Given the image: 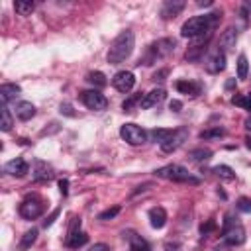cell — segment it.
Wrapping results in <instances>:
<instances>
[{
  "label": "cell",
  "instance_id": "obj_1",
  "mask_svg": "<svg viewBox=\"0 0 251 251\" xmlns=\"http://www.w3.org/2000/svg\"><path fill=\"white\" fill-rule=\"evenodd\" d=\"M220 18H222V12H212V14H204V16H194V18H190V20H186V22L182 24L180 35L194 39V37H198V35H202V33H206V31H214V27H216V24L220 22Z\"/></svg>",
  "mask_w": 251,
  "mask_h": 251
},
{
  "label": "cell",
  "instance_id": "obj_2",
  "mask_svg": "<svg viewBox=\"0 0 251 251\" xmlns=\"http://www.w3.org/2000/svg\"><path fill=\"white\" fill-rule=\"evenodd\" d=\"M133 45H135V35L131 29H124L118 33V37L110 43V49H108V63L110 65H120L124 63L131 51H133Z\"/></svg>",
  "mask_w": 251,
  "mask_h": 251
},
{
  "label": "cell",
  "instance_id": "obj_3",
  "mask_svg": "<svg viewBox=\"0 0 251 251\" xmlns=\"http://www.w3.org/2000/svg\"><path fill=\"white\" fill-rule=\"evenodd\" d=\"M175 47H176V39H173V37L157 39V41H153V43L147 47L143 59H139L137 65H141V63H143V65H155L157 61L169 57V55L175 51Z\"/></svg>",
  "mask_w": 251,
  "mask_h": 251
},
{
  "label": "cell",
  "instance_id": "obj_4",
  "mask_svg": "<svg viewBox=\"0 0 251 251\" xmlns=\"http://www.w3.org/2000/svg\"><path fill=\"white\" fill-rule=\"evenodd\" d=\"M155 176L167 178V180H173V182H184V184H198L200 182V178L190 175L188 169H184L182 165H165V167L155 171Z\"/></svg>",
  "mask_w": 251,
  "mask_h": 251
},
{
  "label": "cell",
  "instance_id": "obj_5",
  "mask_svg": "<svg viewBox=\"0 0 251 251\" xmlns=\"http://www.w3.org/2000/svg\"><path fill=\"white\" fill-rule=\"evenodd\" d=\"M222 235H224V241H226L227 245H231V247L245 243V229H243V226L231 222V216H229V214L226 216V226H224Z\"/></svg>",
  "mask_w": 251,
  "mask_h": 251
},
{
  "label": "cell",
  "instance_id": "obj_6",
  "mask_svg": "<svg viewBox=\"0 0 251 251\" xmlns=\"http://www.w3.org/2000/svg\"><path fill=\"white\" fill-rule=\"evenodd\" d=\"M18 210H20V216L24 220H35V218H39L43 214V200L37 194L25 196Z\"/></svg>",
  "mask_w": 251,
  "mask_h": 251
},
{
  "label": "cell",
  "instance_id": "obj_7",
  "mask_svg": "<svg viewBox=\"0 0 251 251\" xmlns=\"http://www.w3.org/2000/svg\"><path fill=\"white\" fill-rule=\"evenodd\" d=\"M120 135H122V139L126 141V143H129V145H143L145 143V139H147V133H145V129L143 127H139L137 124H124L122 127H120Z\"/></svg>",
  "mask_w": 251,
  "mask_h": 251
},
{
  "label": "cell",
  "instance_id": "obj_8",
  "mask_svg": "<svg viewBox=\"0 0 251 251\" xmlns=\"http://www.w3.org/2000/svg\"><path fill=\"white\" fill-rule=\"evenodd\" d=\"M80 102L88 110H106L108 108V100L100 90H84V92H80Z\"/></svg>",
  "mask_w": 251,
  "mask_h": 251
},
{
  "label": "cell",
  "instance_id": "obj_9",
  "mask_svg": "<svg viewBox=\"0 0 251 251\" xmlns=\"http://www.w3.org/2000/svg\"><path fill=\"white\" fill-rule=\"evenodd\" d=\"M186 137H188V131H186L184 127L173 129L171 135L161 143V151H163V153H173V151H176V149L186 141Z\"/></svg>",
  "mask_w": 251,
  "mask_h": 251
},
{
  "label": "cell",
  "instance_id": "obj_10",
  "mask_svg": "<svg viewBox=\"0 0 251 251\" xmlns=\"http://www.w3.org/2000/svg\"><path fill=\"white\" fill-rule=\"evenodd\" d=\"M112 86L118 90V92H129L133 86H135V76L131 71H118L114 76H112Z\"/></svg>",
  "mask_w": 251,
  "mask_h": 251
},
{
  "label": "cell",
  "instance_id": "obj_11",
  "mask_svg": "<svg viewBox=\"0 0 251 251\" xmlns=\"http://www.w3.org/2000/svg\"><path fill=\"white\" fill-rule=\"evenodd\" d=\"M226 69V53L224 51H216V53H212L210 57H208V61H206V71L210 73V75H218V73H222Z\"/></svg>",
  "mask_w": 251,
  "mask_h": 251
},
{
  "label": "cell",
  "instance_id": "obj_12",
  "mask_svg": "<svg viewBox=\"0 0 251 251\" xmlns=\"http://www.w3.org/2000/svg\"><path fill=\"white\" fill-rule=\"evenodd\" d=\"M184 6H186L184 0H167V2L163 4V8H161V16H163L165 20L176 18V16L184 10Z\"/></svg>",
  "mask_w": 251,
  "mask_h": 251
},
{
  "label": "cell",
  "instance_id": "obj_13",
  "mask_svg": "<svg viewBox=\"0 0 251 251\" xmlns=\"http://www.w3.org/2000/svg\"><path fill=\"white\" fill-rule=\"evenodd\" d=\"M4 171H6L8 175H12V176H24V175L29 171V165H27L22 157H16V159H12V161H8V163L4 165Z\"/></svg>",
  "mask_w": 251,
  "mask_h": 251
},
{
  "label": "cell",
  "instance_id": "obj_14",
  "mask_svg": "<svg viewBox=\"0 0 251 251\" xmlns=\"http://www.w3.org/2000/svg\"><path fill=\"white\" fill-rule=\"evenodd\" d=\"M237 43V29L235 27H227L222 35H220V51H231Z\"/></svg>",
  "mask_w": 251,
  "mask_h": 251
},
{
  "label": "cell",
  "instance_id": "obj_15",
  "mask_svg": "<svg viewBox=\"0 0 251 251\" xmlns=\"http://www.w3.org/2000/svg\"><path fill=\"white\" fill-rule=\"evenodd\" d=\"M149 224H151V227H155V229L165 227V224H167V212H165V208H161V206L151 208V210H149Z\"/></svg>",
  "mask_w": 251,
  "mask_h": 251
},
{
  "label": "cell",
  "instance_id": "obj_16",
  "mask_svg": "<svg viewBox=\"0 0 251 251\" xmlns=\"http://www.w3.org/2000/svg\"><path fill=\"white\" fill-rule=\"evenodd\" d=\"M165 90L163 88H153L151 92H147L145 96H143V100H141V108H153V106H157L159 102H163L165 100Z\"/></svg>",
  "mask_w": 251,
  "mask_h": 251
},
{
  "label": "cell",
  "instance_id": "obj_17",
  "mask_svg": "<svg viewBox=\"0 0 251 251\" xmlns=\"http://www.w3.org/2000/svg\"><path fill=\"white\" fill-rule=\"evenodd\" d=\"M14 110H16V116H18L20 120H24V122H27V120H31V118L35 116V106H33L31 102H27V100L18 102Z\"/></svg>",
  "mask_w": 251,
  "mask_h": 251
},
{
  "label": "cell",
  "instance_id": "obj_18",
  "mask_svg": "<svg viewBox=\"0 0 251 251\" xmlns=\"http://www.w3.org/2000/svg\"><path fill=\"white\" fill-rule=\"evenodd\" d=\"M20 92H22V88H20L18 84H14V82L2 84V86H0V100H2V104H8L10 100H14Z\"/></svg>",
  "mask_w": 251,
  "mask_h": 251
},
{
  "label": "cell",
  "instance_id": "obj_19",
  "mask_svg": "<svg viewBox=\"0 0 251 251\" xmlns=\"http://www.w3.org/2000/svg\"><path fill=\"white\" fill-rule=\"evenodd\" d=\"M124 237L129 239V251H151L149 243L141 235H135L133 231H127V233H124Z\"/></svg>",
  "mask_w": 251,
  "mask_h": 251
},
{
  "label": "cell",
  "instance_id": "obj_20",
  "mask_svg": "<svg viewBox=\"0 0 251 251\" xmlns=\"http://www.w3.org/2000/svg\"><path fill=\"white\" fill-rule=\"evenodd\" d=\"M200 84L198 82H190V80H178L176 82V90L180 94H188V96H198L200 94Z\"/></svg>",
  "mask_w": 251,
  "mask_h": 251
},
{
  "label": "cell",
  "instance_id": "obj_21",
  "mask_svg": "<svg viewBox=\"0 0 251 251\" xmlns=\"http://www.w3.org/2000/svg\"><path fill=\"white\" fill-rule=\"evenodd\" d=\"M35 239H37V229L35 227H31V229H27L24 235H22V239H20V251H25V249H29L33 243H35Z\"/></svg>",
  "mask_w": 251,
  "mask_h": 251
},
{
  "label": "cell",
  "instance_id": "obj_22",
  "mask_svg": "<svg viewBox=\"0 0 251 251\" xmlns=\"http://www.w3.org/2000/svg\"><path fill=\"white\" fill-rule=\"evenodd\" d=\"M86 241H88V235H86L84 231H76V233H73V235L67 237V247L78 249V247H82Z\"/></svg>",
  "mask_w": 251,
  "mask_h": 251
},
{
  "label": "cell",
  "instance_id": "obj_23",
  "mask_svg": "<svg viewBox=\"0 0 251 251\" xmlns=\"http://www.w3.org/2000/svg\"><path fill=\"white\" fill-rule=\"evenodd\" d=\"M51 167L47 165V163H43V161H37L35 163V180H49L51 178Z\"/></svg>",
  "mask_w": 251,
  "mask_h": 251
},
{
  "label": "cell",
  "instance_id": "obj_24",
  "mask_svg": "<svg viewBox=\"0 0 251 251\" xmlns=\"http://www.w3.org/2000/svg\"><path fill=\"white\" fill-rule=\"evenodd\" d=\"M86 80H88L92 86H96V88H104V86L108 84L104 73H100V71H90V73L86 75Z\"/></svg>",
  "mask_w": 251,
  "mask_h": 251
},
{
  "label": "cell",
  "instance_id": "obj_25",
  "mask_svg": "<svg viewBox=\"0 0 251 251\" xmlns=\"http://www.w3.org/2000/svg\"><path fill=\"white\" fill-rule=\"evenodd\" d=\"M212 173H214L216 176L224 178V180H233V178H235L233 169H231V167H227V165H216V167L212 169Z\"/></svg>",
  "mask_w": 251,
  "mask_h": 251
},
{
  "label": "cell",
  "instance_id": "obj_26",
  "mask_svg": "<svg viewBox=\"0 0 251 251\" xmlns=\"http://www.w3.org/2000/svg\"><path fill=\"white\" fill-rule=\"evenodd\" d=\"M33 8H35V4L31 0H18V2H14V10L20 16H29L33 12Z\"/></svg>",
  "mask_w": 251,
  "mask_h": 251
},
{
  "label": "cell",
  "instance_id": "obj_27",
  "mask_svg": "<svg viewBox=\"0 0 251 251\" xmlns=\"http://www.w3.org/2000/svg\"><path fill=\"white\" fill-rule=\"evenodd\" d=\"M188 157H190L192 161H196V163H202V161H208V159L212 157V151H210V149H204V147H198V149H192V151L188 153Z\"/></svg>",
  "mask_w": 251,
  "mask_h": 251
},
{
  "label": "cell",
  "instance_id": "obj_28",
  "mask_svg": "<svg viewBox=\"0 0 251 251\" xmlns=\"http://www.w3.org/2000/svg\"><path fill=\"white\" fill-rule=\"evenodd\" d=\"M0 114H2V122H0L2 131H10L12 126H14V120H12V114H10V110H8L6 104H2V112Z\"/></svg>",
  "mask_w": 251,
  "mask_h": 251
},
{
  "label": "cell",
  "instance_id": "obj_29",
  "mask_svg": "<svg viewBox=\"0 0 251 251\" xmlns=\"http://www.w3.org/2000/svg\"><path fill=\"white\" fill-rule=\"evenodd\" d=\"M143 96H145V94H141V92H137V94H131L127 100H124L122 108H124L126 112H131L135 104H139V106H141V100H143Z\"/></svg>",
  "mask_w": 251,
  "mask_h": 251
},
{
  "label": "cell",
  "instance_id": "obj_30",
  "mask_svg": "<svg viewBox=\"0 0 251 251\" xmlns=\"http://www.w3.org/2000/svg\"><path fill=\"white\" fill-rule=\"evenodd\" d=\"M247 71H249V63L245 55L237 57V78H247Z\"/></svg>",
  "mask_w": 251,
  "mask_h": 251
},
{
  "label": "cell",
  "instance_id": "obj_31",
  "mask_svg": "<svg viewBox=\"0 0 251 251\" xmlns=\"http://www.w3.org/2000/svg\"><path fill=\"white\" fill-rule=\"evenodd\" d=\"M231 102H233L235 106H241V108H245V110H251V92H247V94H239V96H233V98H231Z\"/></svg>",
  "mask_w": 251,
  "mask_h": 251
},
{
  "label": "cell",
  "instance_id": "obj_32",
  "mask_svg": "<svg viewBox=\"0 0 251 251\" xmlns=\"http://www.w3.org/2000/svg\"><path fill=\"white\" fill-rule=\"evenodd\" d=\"M222 135H226L224 127H212V129L200 131V139H212V137H222Z\"/></svg>",
  "mask_w": 251,
  "mask_h": 251
},
{
  "label": "cell",
  "instance_id": "obj_33",
  "mask_svg": "<svg viewBox=\"0 0 251 251\" xmlns=\"http://www.w3.org/2000/svg\"><path fill=\"white\" fill-rule=\"evenodd\" d=\"M118 214H120V206H112V208H106L104 212H100V214H98V220L106 222V220H112V218H116Z\"/></svg>",
  "mask_w": 251,
  "mask_h": 251
},
{
  "label": "cell",
  "instance_id": "obj_34",
  "mask_svg": "<svg viewBox=\"0 0 251 251\" xmlns=\"http://www.w3.org/2000/svg\"><path fill=\"white\" fill-rule=\"evenodd\" d=\"M171 131H173V129H153V131H151V135H153V139H155V141H159V145H161V143L171 135Z\"/></svg>",
  "mask_w": 251,
  "mask_h": 251
},
{
  "label": "cell",
  "instance_id": "obj_35",
  "mask_svg": "<svg viewBox=\"0 0 251 251\" xmlns=\"http://www.w3.org/2000/svg\"><path fill=\"white\" fill-rule=\"evenodd\" d=\"M235 206H237L239 212H245V214H247V212H251V198H249V196H241Z\"/></svg>",
  "mask_w": 251,
  "mask_h": 251
},
{
  "label": "cell",
  "instance_id": "obj_36",
  "mask_svg": "<svg viewBox=\"0 0 251 251\" xmlns=\"http://www.w3.org/2000/svg\"><path fill=\"white\" fill-rule=\"evenodd\" d=\"M76 231H80V218H73L71 220V226H69V235H73V233H76ZM67 235V237H69Z\"/></svg>",
  "mask_w": 251,
  "mask_h": 251
},
{
  "label": "cell",
  "instance_id": "obj_37",
  "mask_svg": "<svg viewBox=\"0 0 251 251\" xmlns=\"http://www.w3.org/2000/svg\"><path fill=\"white\" fill-rule=\"evenodd\" d=\"M214 227H216V222H214V220H208L206 224H202V227H200V233H204V235H206V233H210Z\"/></svg>",
  "mask_w": 251,
  "mask_h": 251
},
{
  "label": "cell",
  "instance_id": "obj_38",
  "mask_svg": "<svg viewBox=\"0 0 251 251\" xmlns=\"http://www.w3.org/2000/svg\"><path fill=\"white\" fill-rule=\"evenodd\" d=\"M61 114H65L69 118H75V112H73V106L71 104H61Z\"/></svg>",
  "mask_w": 251,
  "mask_h": 251
},
{
  "label": "cell",
  "instance_id": "obj_39",
  "mask_svg": "<svg viewBox=\"0 0 251 251\" xmlns=\"http://www.w3.org/2000/svg\"><path fill=\"white\" fill-rule=\"evenodd\" d=\"M88 251H110V245H106V243H94V245L88 247Z\"/></svg>",
  "mask_w": 251,
  "mask_h": 251
},
{
  "label": "cell",
  "instance_id": "obj_40",
  "mask_svg": "<svg viewBox=\"0 0 251 251\" xmlns=\"http://www.w3.org/2000/svg\"><path fill=\"white\" fill-rule=\"evenodd\" d=\"M59 190H61L63 196H67V192H69V180L67 178H61L59 180Z\"/></svg>",
  "mask_w": 251,
  "mask_h": 251
},
{
  "label": "cell",
  "instance_id": "obj_41",
  "mask_svg": "<svg viewBox=\"0 0 251 251\" xmlns=\"http://www.w3.org/2000/svg\"><path fill=\"white\" fill-rule=\"evenodd\" d=\"M167 75H169V69H161V71H157V73L153 75V80H165Z\"/></svg>",
  "mask_w": 251,
  "mask_h": 251
},
{
  "label": "cell",
  "instance_id": "obj_42",
  "mask_svg": "<svg viewBox=\"0 0 251 251\" xmlns=\"http://www.w3.org/2000/svg\"><path fill=\"white\" fill-rule=\"evenodd\" d=\"M169 108H171L173 112H180V108H182V102H180V100H171Z\"/></svg>",
  "mask_w": 251,
  "mask_h": 251
},
{
  "label": "cell",
  "instance_id": "obj_43",
  "mask_svg": "<svg viewBox=\"0 0 251 251\" xmlns=\"http://www.w3.org/2000/svg\"><path fill=\"white\" fill-rule=\"evenodd\" d=\"M57 216H59V210H55V212H53V214H51V216L45 220V224H43V226H45V227H49V226L55 222V218H57Z\"/></svg>",
  "mask_w": 251,
  "mask_h": 251
},
{
  "label": "cell",
  "instance_id": "obj_44",
  "mask_svg": "<svg viewBox=\"0 0 251 251\" xmlns=\"http://www.w3.org/2000/svg\"><path fill=\"white\" fill-rule=\"evenodd\" d=\"M229 247H231V245H227V243L224 241L222 245H216V247H214V251H229Z\"/></svg>",
  "mask_w": 251,
  "mask_h": 251
},
{
  "label": "cell",
  "instance_id": "obj_45",
  "mask_svg": "<svg viewBox=\"0 0 251 251\" xmlns=\"http://www.w3.org/2000/svg\"><path fill=\"white\" fill-rule=\"evenodd\" d=\"M165 249H167V251H176V249H178V243H167Z\"/></svg>",
  "mask_w": 251,
  "mask_h": 251
},
{
  "label": "cell",
  "instance_id": "obj_46",
  "mask_svg": "<svg viewBox=\"0 0 251 251\" xmlns=\"http://www.w3.org/2000/svg\"><path fill=\"white\" fill-rule=\"evenodd\" d=\"M233 86H235V78H229V80L226 82V88H227V90H231Z\"/></svg>",
  "mask_w": 251,
  "mask_h": 251
},
{
  "label": "cell",
  "instance_id": "obj_47",
  "mask_svg": "<svg viewBox=\"0 0 251 251\" xmlns=\"http://www.w3.org/2000/svg\"><path fill=\"white\" fill-rule=\"evenodd\" d=\"M245 127H247V129H249V131H251V116H249V118H247V120H245Z\"/></svg>",
  "mask_w": 251,
  "mask_h": 251
},
{
  "label": "cell",
  "instance_id": "obj_48",
  "mask_svg": "<svg viewBox=\"0 0 251 251\" xmlns=\"http://www.w3.org/2000/svg\"><path fill=\"white\" fill-rule=\"evenodd\" d=\"M245 145L251 149V135H247V137H245Z\"/></svg>",
  "mask_w": 251,
  "mask_h": 251
}]
</instances>
